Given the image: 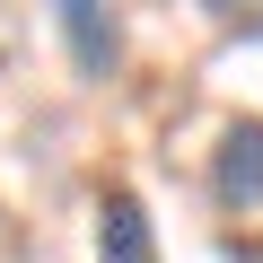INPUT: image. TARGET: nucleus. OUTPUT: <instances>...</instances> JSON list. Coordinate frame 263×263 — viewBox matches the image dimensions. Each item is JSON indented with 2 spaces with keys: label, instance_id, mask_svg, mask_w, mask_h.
Here are the masks:
<instances>
[{
  "label": "nucleus",
  "instance_id": "f257e3e1",
  "mask_svg": "<svg viewBox=\"0 0 263 263\" xmlns=\"http://www.w3.org/2000/svg\"><path fill=\"white\" fill-rule=\"evenodd\" d=\"M53 35H62L70 70L88 88H105L123 70V18H114V0H53Z\"/></svg>",
  "mask_w": 263,
  "mask_h": 263
},
{
  "label": "nucleus",
  "instance_id": "f03ea898",
  "mask_svg": "<svg viewBox=\"0 0 263 263\" xmlns=\"http://www.w3.org/2000/svg\"><path fill=\"white\" fill-rule=\"evenodd\" d=\"M211 202L219 211H263V114L228 123L211 149Z\"/></svg>",
  "mask_w": 263,
  "mask_h": 263
},
{
  "label": "nucleus",
  "instance_id": "7ed1b4c3",
  "mask_svg": "<svg viewBox=\"0 0 263 263\" xmlns=\"http://www.w3.org/2000/svg\"><path fill=\"white\" fill-rule=\"evenodd\" d=\"M97 263H158V228H149V211H141L132 184L97 193Z\"/></svg>",
  "mask_w": 263,
  "mask_h": 263
},
{
  "label": "nucleus",
  "instance_id": "20e7f679",
  "mask_svg": "<svg viewBox=\"0 0 263 263\" xmlns=\"http://www.w3.org/2000/svg\"><path fill=\"white\" fill-rule=\"evenodd\" d=\"M219 35H263V0H202Z\"/></svg>",
  "mask_w": 263,
  "mask_h": 263
}]
</instances>
